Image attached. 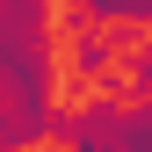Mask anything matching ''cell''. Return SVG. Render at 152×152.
I'll use <instances>...</instances> for the list:
<instances>
[{"mask_svg":"<svg viewBox=\"0 0 152 152\" xmlns=\"http://www.w3.org/2000/svg\"><path fill=\"white\" fill-rule=\"evenodd\" d=\"M51 29H58L51 0H0V80H7L0 145H72V116L51 109V80H58Z\"/></svg>","mask_w":152,"mask_h":152,"instance_id":"obj_1","label":"cell"},{"mask_svg":"<svg viewBox=\"0 0 152 152\" xmlns=\"http://www.w3.org/2000/svg\"><path fill=\"white\" fill-rule=\"evenodd\" d=\"M130 109L116 102V87H102L87 109H72V152H123Z\"/></svg>","mask_w":152,"mask_h":152,"instance_id":"obj_2","label":"cell"},{"mask_svg":"<svg viewBox=\"0 0 152 152\" xmlns=\"http://www.w3.org/2000/svg\"><path fill=\"white\" fill-rule=\"evenodd\" d=\"M65 29H72V80H102V72L116 65L123 36H109L102 22H87V15H65Z\"/></svg>","mask_w":152,"mask_h":152,"instance_id":"obj_3","label":"cell"},{"mask_svg":"<svg viewBox=\"0 0 152 152\" xmlns=\"http://www.w3.org/2000/svg\"><path fill=\"white\" fill-rule=\"evenodd\" d=\"M65 15H87V22H102V29H145L152 22V0H65Z\"/></svg>","mask_w":152,"mask_h":152,"instance_id":"obj_4","label":"cell"},{"mask_svg":"<svg viewBox=\"0 0 152 152\" xmlns=\"http://www.w3.org/2000/svg\"><path fill=\"white\" fill-rule=\"evenodd\" d=\"M0 152H22V145H0Z\"/></svg>","mask_w":152,"mask_h":152,"instance_id":"obj_5","label":"cell"}]
</instances>
